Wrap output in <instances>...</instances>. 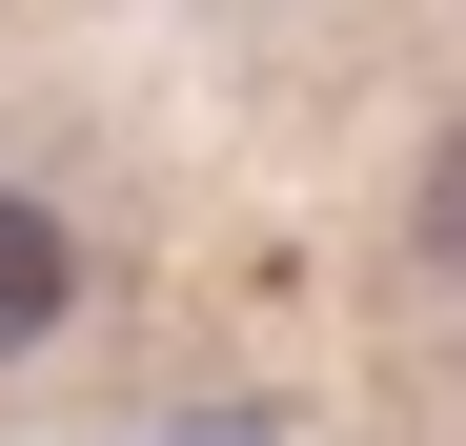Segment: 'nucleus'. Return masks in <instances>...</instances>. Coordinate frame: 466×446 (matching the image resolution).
Here are the masks:
<instances>
[{"label": "nucleus", "mask_w": 466, "mask_h": 446, "mask_svg": "<svg viewBox=\"0 0 466 446\" xmlns=\"http://www.w3.org/2000/svg\"><path fill=\"white\" fill-rule=\"evenodd\" d=\"M406 264H426V284H466V122L406 163Z\"/></svg>", "instance_id": "obj_2"}, {"label": "nucleus", "mask_w": 466, "mask_h": 446, "mask_svg": "<svg viewBox=\"0 0 466 446\" xmlns=\"http://www.w3.org/2000/svg\"><path fill=\"white\" fill-rule=\"evenodd\" d=\"M61 325H82V223L41 183H0V365H41Z\"/></svg>", "instance_id": "obj_1"}]
</instances>
